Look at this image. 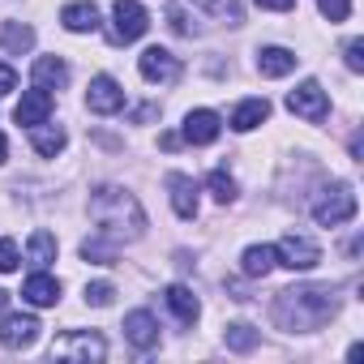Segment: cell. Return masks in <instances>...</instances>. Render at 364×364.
Instances as JSON below:
<instances>
[{
    "label": "cell",
    "mask_w": 364,
    "mask_h": 364,
    "mask_svg": "<svg viewBox=\"0 0 364 364\" xmlns=\"http://www.w3.org/2000/svg\"><path fill=\"white\" fill-rule=\"evenodd\" d=\"M215 137H219V116L210 107H198L185 116V141L189 146H210Z\"/></svg>",
    "instance_id": "14"
},
{
    "label": "cell",
    "mask_w": 364,
    "mask_h": 364,
    "mask_svg": "<svg viewBox=\"0 0 364 364\" xmlns=\"http://www.w3.org/2000/svg\"><path fill=\"white\" fill-rule=\"evenodd\" d=\"M223 338H228V347H232V351H253V347H257V338H262V334H257V330H253V326H249V321H232V326H228V334H223Z\"/></svg>",
    "instance_id": "27"
},
{
    "label": "cell",
    "mask_w": 364,
    "mask_h": 364,
    "mask_svg": "<svg viewBox=\"0 0 364 364\" xmlns=\"http://www.w3.org/2000/svg\"><path fill=\"white\" fill-rule=\"evenodd\" d=\"M146 26H150V14L137 5V0H116V5H112V39H116V43L141 39Z\"/></svg>",
    "instance_id": "4"
},
{
    "label": "cell",
    "mask_w": 364,
    "mask_h": 364,
    "mask_svg": "<svg viewBox=\"0 0 364 364\" xmlns=\"http://www.w3.org/2000/svg\"><path fill=\"white\" fill-rule=\"evenodd\" d=\"M202 9H206V14H215V18H219V22H228V26L245 22V14H240V0H202Z\"/></svg>",
    "instance_id": "29"
},
{
    "label": "cell",
    "mask_w": 364,
    "mask_h": 364,
    "mask_svg": "<svg viewBox=\"0 0 364 364\" xmlns=\"http://www.w3.org/2000/svg\"><path fill=\"white\" fill-rule=\"evenodd\" d=\"M60 22H65V31L86 35V31H95V26H99V9L90 5V0H77V5H65Z\"/></svg>",
    "instance_id": "21"
},
{
    "label": "cell",
    "mask_w": 364,
    "mask_h": 364,
    "mask_svg": "<svg viewBox=\"0 0 364 364\" xmlns=\"http://www.w3.org/2000/svg\"><path fill=\"white\" fill-rule=\"evenodd\" d=\"M317 9H321L330 22H347V14H351V0H317Z\"/></svg>",
    "instance_id": "31"
},
{
    "label": "cell",
    "mask_w": 364,
    "mask_h": 364,
    "mask_svg": "<svg viewBox=\"0 0 364 364\" xmlns=\"http://www.w3.org/2000/svg\"><path fill=\"white\" fill-rule=\"evenodd\" d=\"M18 262H22L18 245H14V240H0V274H9V270H18Z\"/></svg>",
    "instance_id": "32"
},
{
    "label": "cell",
    "mask_w": 364,
    "mask_h": 364,
    "mask_svg": "<svg viewBox=\"0 0 364 364\" xmlns=\"http://www.w3.org/2000/svg\"><path fill=\"white\" fill-rule=\"evenodd\" d=\"M137 69H141L146 82H159V86L180 82V60H176L167 48H146V52L137 56Z\"/></svg>",
    "instance_id": "7"
},
{
    "label": "cell",
    "mask_w": 364,
    "mask_h": 364,
    "mask_svg": "<svg viewBox=\"0 0 364 364\" xmlns=\"http://www.w3.org/2000/svg\"><path fill=\"white\" fill-rule=\"evenodd\" d=\"M22 300H31L35 309H52L56 300H60V279H52V274H31L26 283H22Z\"/></svg>",
    "instance_id": "16"
},
{
    "label": "cell",
    "mask_w": 364,
    "mask_h": 364,
    "mask_svg": "<svg viewBox=\"0 0 364 364\" xmlns=\"http://www.w3.org/2000/svg\"><path fill=\"white\" fill-rule=\"evenodd\" d=\"M287 107L296 112V116H304V120H326L330 116V99H326V90L317 86V82H300L291 95H287Z\"/></svg>",
    "instance_id": "8"
},
{
    "label": "cell",
    "mask_w": 364,
    "mask_h": 364,
    "mask_svg": "<svg viewBox=\"0 0 364 364\" xmlns=\"http://www.w3.org/2000/svg\"><path fill=\"white\" fill-rule=\"evenodd\" d=\"M0 48L14 52V56H22V52L35 48V31L22 26V22H5V26H0Z\"/></svg>",
    "instance_id": "24"
},
{
    "label": "cell",
    "mask_w": 364,
    "mask_h": 364,
    "mask_svg": "<svg viewBox=\"0 0 364 364\" xmlns=\"http://www.w3.org/2000/svg\"><path fill=\"white\" fill-rule=\"evenodd\" d=\"M266 116H270V103H266V99H245V103L232 112V129H236V133H249V129H257Z\"/></svg>",
    "instance_id": "22"
},
{
    "label": "cell",
    "mask_w": 364,
    "mask_h": 364,
    "mask_svg": "<svg viewBox=\"0 0 364 364\" xmlns=\"http://www.w3.org/2000/svg\"><path fill=\"white\" fill-rule=\"evenodd\" d=\"M124 338H129L137 351H150V347L159 343V321H154L146 309H137V313L124 317Z\"/></svg>",
    "instance_id": "15"
},
{
    "label": "cell",
    "mask_w": 364,
    "mask_h": 364,
    "mask_svg": "<svg viewBox=\"0 0 364 364\" xmlns=\"http://www.w3.org/2000/svg\"><path fill=\"white\" fill-rule=\"evenodd\" d=\"M90 219L99 223V236H107L116 245L120 240H137L146 232V210L137 206L133 193H124L116 185H103V189L90 193Z\"/></svg>",
    "instance_id": "2"
},
{
    "label": "cell",
    "mask_w": 364,
    "mask_h": 364,
    "mask_svg": "<svg viewBox=\"0 0 364 364\" xmlns=\"http://www.w3.org/2000/svg\"><path fill=\"white\" fill-rule=\"evenodd\" d=\"M5 154H9V141H5V133H0V163H5Z\"/></svg>",
    "instance_id": "36"
},
{
    "label": "cell",
    "mask_w": 364,
    "mask_h": 364,
    "mask_svg": "<svg viewBox=\"0 0 364 364\" xmlns=\"http://www.w3.org/2000/svg\"><path fill=\"white\" fill-rule=\"evenodd\" d=\"M86 107H90V112H99V116L120 112V107H124V90L116 86V77L99 73V77L90 82V90H86Z\"/></svg>",
    "instance_id": "9"
},
{
    "label": "cell",
    "mask_w": 364,
    "mask_h": 364,
    "mask_svg": "<svg viewBox=\"0 0 364 364\" xmlns=\"http://www.w3.org/2000/svg\"><path fill=\"white\" fill-rule=\"evenodd\" d=\"M167 189H171V210H176L180 219H198V185H193L189 176L171 171V176H167Z\"/></svg>",
    "instance_id": "13"
},
{
    "label": "cell",
    "mask_w": 364,
    "mask_h": 364,
    "mask_svg": "<svg viewBox=\"0 0 364 364\" xmlns=\"http://www.w3.org/2000/svg\"><path fill=\"white\" fill-rule=\"evenodd\" d=\"M112 300H116V287H112V283H90V287H86V304L107 309Z\"/></svg>",
    "instance_id": "30"
},
{
    "label": "cell",
    "mask_w": 364,
    "mask_h": 364,
    "mask_svg": "<svg viewBox=\"0 0 364 364\" xmlns=\"http://www.w3.org/2000/svg\"><path fill=\"white\" fill-rule=\"evenodd\" d=\"M338 313V300H334V287H321V283H309V287H287L279 291L274 300V321L283 330H321L330 317Z\"/></svg>",
    "instance_id": "1"
},
{
    "label": "cell",
    "mask_w": 364,
    "mask_h": 364,
    "mask_svg": "<svg viewBox=\"0 0 364 364\" xmlns=\"http://www.w3.org/2000/svg\"><path fill=\"white\" fill-rule=\"evenodd\" d=\"M355 210H360V202H355L351 185H330V189H321V193H317V202H313V219H317L321 228L351 223V219H355Z\"/></svg>",
    "instance_id": "3"
},
{
    "label": "cell",
    "mask_w": 364,
    "mask_h": 364,
    "mask_svg": "<svg viewBox=\"0 0 364 364\" xmlns=\"http://www.w3.org/2000/svg\"><path fill=\"white\" fill-rule=\"evenodd\" d=\"M206 189H210V198H215V202H223V206H228V202H236V180H232L223 167H215V171L206 176Z\"/></svg>",
    "instance_id": "25"
},
{
    "label": "cell",
    "mask_w": 364,
    "mask_h": 364,
    "mask_svg": "<svg viewBox=\"0 0 364 364\" xmlns=\"http://www.w3.org/2000/svg\"><path fill=\"white\" fill-rule=\"evenodd\" d=\"M347 69L351 73H364V39H351L347 43Z\"/></svg>",
    "instance_id": "33"
},
{
    "label": "cell",
    "mask_w": 364,
    "mask_h": 364,
    "mask_svg": "<svg viewBox=\"0 0 364 364\" xmlns=\"http://www.w3.org/2000/svg\"><path fill=\"white\" fill-rule=\"evenodd\" d=\"M39 338V321L31 313H9L5 321H0V343H5L9 351H22Z\"/></svg>",
    "instance_id": "10"
},
{
    "label": "cell",
    "mask_w": 364,
    "mask_h": 364,
    "mask_svg": "<svg viewBox=\"0 0 364 364\" xmlns=\"http://www.w3.org/2000/svg\"><path fill=\"white\" fill-rule=\"evenodd\" d=\"M82 257H86V262H99V266H112V262H116V240H107V236L82 240Z\"/></svg>",
    "instance_id": "26"
},
{
    "label": "cell",
    "mask_w": 364,
    "mask_h": 364,
    "mask_svg": "<svg viewBox=\"0 0 364 364\" xmlns=\"http://www.w3.org/2000/svg\"><path fill=\"white\" fill-rule=\"evenodd\" d=\"M5 304H9V291H0V309H5Z\"/></svg>",
    "instance_id": "37"
},
{
    "label": "cell",
    "mask_w": 364,
    "mask_h": 364,
    "mask_svg": "<svg viewBox=\"0 0 364 364\" xmlns=\"http://www.w3.org/2000/svg\"><path fill=\"white\" fill-rule=\"evenodd\" d=\"M14 86H18V73H14L9 65H0V99H5V95H9Z\"/></svg>",
    "instance_id": "34"
},
{
    "label": "cell",
    "mask_w": 364,
    "mask_h": 364,
    "mask_svg": "<svg viewBox=\"0 0 364 364\" xmlns=\"http://www.w3.org/2000/svg\"><path fill=\"white\" fill-rule=\"evenodd\" d=\"M65 129L60 124H52V120H43V124H31V146L43 154V159H56L60 150H65Z\"/></svg>",
    "instance_id": "17"
},
{
    "label": "cell",
    "mask_w": 364,
    "mask_h": 364,
    "mask_svg": "<svg viewBox=\"0 0 364 364\" xmlns=\"http://www.w3.org/2000/svg\"><path fill=\"white\" fill-rule=\"evenodd\" d=\"M321 262V249L309 240V236H283L274 245V266H287V270H313Z\"/></svg>",
    "instance_id": "5"
},
{
    "label": "cell",
    "mask_w": 364,
    "mask_h": 364,
    "mask_svg": "<svg viewBox=\"0 0 364 364\" xmlns=\"http://www.w3.org/2000/svg\"><path fill=\"white\" fill-rule=\"evenodd\" d=\"M26 253H31V262H35V266H48V262H56V236H52V232H35Z\"/></svg>",
    "instance_id": "28"
},
{
    "label": "cell",
    "mask_w": 364,
    "mask_h": 364,
    "mask_svg": "<svg viewBox=\"0 0 364 364\" xmlns=\"http://www.w3.org/2000/svg\"><path fill=\"white\" fill-rule=\"evenodd\" d=\"M240 270H245L249 279H266V274L274 270V249H270V245H249L245 257H240Z\"/></svg>",
    "instance_id": "23"
},
{
    "label": "cell",
    "mask_w": 364,
    "mask_h": 364,
    "mask_svg": "<svg viewBox=\"0 0 364 364\" xmlns=\"http://www.w3.org/2000/svg\"><path fill=\"white\" fill-rule=\"evenodd\" d=\"M167 22H171V31H176V35L193 39V35H202V31H206V9H193L189 0H171V5H167Z\"/></svg>",
    "instance_id": "12"
},
{
    "label": "cell",
    "mask_w": 364,
    "mask_h": 364,
    "mask_svg": "<svg viewBox=\"0 0 364 364\" xmlns=\"http://www.w3.org/2000/svg\"><path fill=\"white\" fill-rule=\"evenodd\" d=\"M52 355H65V360H103L107 355V343L99 338V334H90V330H73V334H60L56 343H52Z\"/></svg>",
    "instance_id": "6"
},
{
    "label": "cell",
    "mask_w": 364,
    "mask_h": 364,
    "mask_svg": "<svg viewBox=\"0 0 364 364\" xmlns=\"http://www.w3.org/2000/svg\"><path fill=\"white\" fill-rule=\"evenodd\" d=\"M296 69V52H287V48H262L257 52V73L262 77H287Z\"/></svg>",
    "instance_id": "19"
},
{
    "label": "cell",
    "mask_w": 364,
    "mask_h": 364,
    "mask_svg": "<svg viewBox=\"0 0 364 364\" xmlns=\"http://www.w3.org/2000/svg\"><path fill=\"white\" fill-rule=\"evenodd\" d=\"M52 107H56V103H52V90L35 86V90H26V95H22V103L14 107V120L31 129V124H43V120H52Z\"/></svg>",
    "instance_id": "11"
},
{
    "label": "cell",
    "mask_w": 364,
    "mask_h": 364,
    "mask_svg": "<svg viewBox=\"0 0 364 364\" xmlns=\"http://www.w3.org/2000/svg\"><path fill=\"white\" fill-rule=\"evenodd\" d=\"M257 5H262V9H274V14H287L296 0H257Z\"/></svg>",
    "instance_id": "35"
},
{
    "label": "cell",
    "mask_w": 364,
    "mask_h": 364,
    "mask_svg": "<svg viewBox=\"0 0 364 364\" xmlns=\"http://www.w3.org/2000/svg\"><path fill=\"white\" fill-rule=\"evenodd\" d=\"M163 300H167V309H171L180 321H185V326H193V321L202 317V304H198V296H193L189 287H180V283H176V287H167V291H163Z\"/></svg>",
    "instance_id": "18"
},
{
    "label": "cell",
    "mask_w": 364,
    "mask_h": 364,
    "mask_svg": "<svg viewBox=\"0 0 364 364\" xmlns=\"http://www.w3.org/2000/svg\"><path fill=\"white\" fill-rule=\"evenodd\" d=\"M65 82H69V65H65L60 56H39V60H35V86L60 90Z\"/></svg>",
    "instance_id": "20"
}]
</instances>
